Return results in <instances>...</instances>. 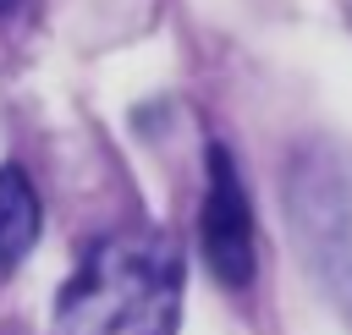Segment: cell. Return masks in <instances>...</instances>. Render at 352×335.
Returning a JSON list of instances; mask_svg holds the SVG:
<instances>
[{
  "label": "cell",
  "instance_id": "obj_1",
  "mask_svg": "<svg viewBox=\"0 0 352 335\" xmlns=\"http://www.w3.org/2000/svg\"><path fill=\"white\" fill-rule=\"evenodd\" d=\"M182 253L165 231H116L88 247L55 297L50 335H176Z\"/></svg>",
  "mask_w": 352,
  "mask_h": 335
},
{
  "label": "cell",
  "instance_id": "obj_3",
  "mask_svg": "<svg viewBox=\"0 0 352 335\" xmlns=\"http://www.w3.org/2000/svg\"><path fill=\"white\" fill-rule=\"evenodd\" d=\"M38 242V192L22 165H0V275H11Z\"/></svg>",
  "mask_w": 352,
  "mask_h": 335
},
{
  "label": "cell",
  "instance_id": "obj_2",
  "mask_svg": "<svg viewBox=\"0 0 352 335\" xmlns=\"http://www.w3.org/2000/svg\"><path fill=\"white\" fill-rule=\"evenodd\" d=\"M198 247L204 264L220 286H248L253 280V203L242 187L236 159L226 154V143L209 148V187H204V209H198Z\"/></svg>",
  "mask_w": 352,
  "mask_h": 335
},
{
  "label": "cell",
  "instance_id": "obj_4",
  "mask_svg": "<svg viewBox=\"0 0 352 335\" xmlns=\"http://www.w3.org/2000/svg\"><path fill=\"white\" fill-rule=\"evenodd\" d=\"M16 5H22V0H0V11H16Z\"/></svg>",
  "mask_w": 352,
  "mask_h": 335
}]
</instances>
